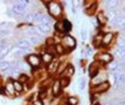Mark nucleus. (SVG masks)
<instances>
[{"label": "nucleus", "mask_w": 125, "mask_h": 105, "mask_svg": "<svg viewBox=\"0 0 125 105\" xmlns=\"http://www.w3.org/2000/svg\"><path fill=\"white\" fill-rule=\"evenodd\" d=\"M97 7H98L97 2H91V3H90V6H89V7H87V8L84 9V11H86V13H87V14H89V15H92L93 13H94V11H95V9H97Z\"/></svg>", "instance_id": "aec40b11"}, {"label": "nucleus", "mask_w": 125, "mask_h": 105, "mask_svg": "<svg viewBox=\"0 0 125 105\" xmlns=\"http://www.w3.org/2000/svg\"><path fill=\"white\" fill-rule=\"evenodd\" d=\"M73 73H75V67L71 66V65H68V66L66 67V69H65V71L62 72V75L67 78H70Z\"/></svg>", "instance_id": "6ab92c4d"}, {"label": "nucleus", "mask_w": 125, "mask_h": 105, "mask_svg": "<svg viewBox=\"0 0 125 105\" xmlns=\"http://www.w3.org/2000/svg\"><path fill=\"white\" fill-rule=\"evenodd\" d=\"M86 84H87V80L84 79V78H82V79L79 81V90L80 91L84 90V88H86Z\"/></svg>", "instance_id": "c9c22d12"}, {"label": "nucleus", "mask_w": 125, "mask_h": 105, "mask_svg": "<svg viewBox=\"0 0 125 105\" xmlns=\"http://www.w3.org/2000/svg\"><path fill=\"white\" fill-rule=\"evenodd\" d=\"M9 52H10V46L3 45V47H2V49H1V52H0V60H3L4 57H6V56L9 54Z\"/></svg>", "instance_id": "b1692460"}, {"label": "nucleus", "mask_w": 125, "mask_h": 105, "mask_svg": "<svg viewBox=\"0 0 125 105\" xmlns=\"http://www.w3.org/2000/svg\"><path fill=\"white\" fill-rule=\"evenodd\" d=\"M91 55H92V49L90 47H88L87 48V57H90Z\"/></svg>", "instance_id": "58836bf2"}, {"label": "nucleus", "mask_w": 125, "mask_h": 105, "mask_svg": "<svg viewBox=\"0 0 125 105\" xmlns=\"http://www.w3.org/2000/svg\"><path fill=\"white\" fill-rule=\"evenodd\" d=\"M0 70L6 71V70H11V64L8 60H1L0 61Z\"/></svg>", "instance_id": "412c9836"}, {"label": "nucleus", "mask_w": 125, "mask_h": 105, "mask_svg": "<svg viewBox=\"0 0 125 105\" xmlns=\"http://www.w3.org/2000/svg\"><path fill=\"white\" fill-rule=\"evenodd\" d=\"M125 47V37H119L116 41V48H123Z\"/></svg>", "instance_id": "473e14b6"}, {"label": "nucleus", "mask_w": 125, "mask_h": 105, "mask_svg": "<svg viewBox=\"0 0 125 105\" xmlns=\"http://www.w3.org/2000/svg\"><path fill=\"white\" fill-rule=\"evenodd\" d=\"M97 61L100 64H104V65H109L113 61V56L110 53H101L99 55H97Z\"/></svg>", "instance_id": "7ed1b4c3"}, {"label": "nucleus", "mask_w": 125, "mask_h": 105, "mask_svg": "<svg viewBox=\"0 0 125 105\" xmlns=\"http://www.w3.org/2000/svg\"><path fill=\"white\" fill-rule=\"evenodd\" d=\"M119 14V11L117 10H108V14H106V18H108V21L112 22L113 20L116 18V15Z\"/></svg>", "instance_id": "5701e85b"}, {"label": "nucleus", "mask_w": 125, "mask_h": 105, "mask_svg": "<svg viewBox=\"0 0 125 105\" xmlns=\"http://www.w3.org/2000/svg\"><path fill=\"white\" fill-rule=\"evenodd\" d=\"M18 81L21 82V83H22V82H26V81H28V77H26V76H24V75H21L19 77V80H18Z\"/></svg>", "instance_id": "4c0bfd02"}, {"label": "nucleus", "mask_w": 125, "mask_h": 105, "mask_svg": "<svg viewBox=\"0 0 125 105\" xmlns=\"http://www.w3.org/2000/svg\"><path fill=\"white\" fill-rule=\"evenodd\" d=\"M4 90H6V93L9 95H13L15 93V90L13 88V81L11 80H8L6 83V86H4Z\"/></svg>", "instance_id": "f3484780"}, {"label": "nucleus", "mask_w": 125, "mask_h": 105, "mask_svg": "<svg viewBox=\"0 0 125 105\" xmlns=\"http://www.w3.org/2000/svg\"><path fill=\"white\" fill-rule=\"evenodd\" d=\"M116 57L119 58L120 60L125 59V47L123 48H116V53H115Z\"/></svg>", "instance_id": "c85d7f7f"}, {"label": "nucleus", "mask_w": 125, "mask_h": 105, "mask_svg": "<svg viewBox=\"0 0 125 105\" xmlns=\"http://www.w3.org/2000/svg\"><path fill=\"white\" fill-rule=\"evenodd\" d=\"M30 46H31L30 42H29V39H26V38L20 39V41L17 43V47L19 48V49H29Z\"/></svg>", "instance_id": "2eb2a0df"}, {"label": "nucleus", "mask_w": 125, "mask_h": 105, "mask_svg": "<svg viewBox=\"0 0 125 105\" xmlns=\"http://www.w3.org/2000/svg\"><path fill=\"white\" fill-rule=\"evenodd\" d=\"M97 21H98V23L102 26H104L108 23V18H106V14L103 11H101V12H99L97 14Z\"/></svg>", "instance_id": "f8f14e48"}, {"label": "nucleus", "mask_w": 125, "mask_h": 105, "mask_svg": "<svg viewBox=\"0 0 125 105\" xmlns=\"http://www.w3.org/2000/svg\"><path fill=\"white\" fill-rule=\"evenodd\" d=\"M111 23H112V25L115 26V28H117V26H119V28H123L125 25V15L120 14V12H119V14L116 15V18H115Z\"/></svg>", "instance_id": "1a4fd4ad"}, {"label": "nucleus", "mask_w": 125, "mask_h": 105, "mask_svg": "<svg viewBox=\"0 0 125 105\" xmlns=\"http://www.w3.org/2000/svg\"><path fill=\"white\" fill-rule=\"evenodd\" d=\"M13 88H14L15 92L20 93L23 91V84H22L21 82H19L18 80H14V81H13Z\"/></svg>", "instance_id": "a878e982"}, {"label": "nucleus", "mask_w": 125, "mask_h": 105, "mask_svg": "<svg viewBox=\"0 0 125 105\" xmlns=\"http://www.w3.org/2000/svg\"><path fill=\"white\" fill-rule=\"evenodd\" d=\"M33 14H34V13H32V12L26 13V14L23 17V20H24L25 22H32V20H33Z\"/></svg>", "instance_id": "f704fd0d"}, {"label": "nucleus", "mask_w": 125, "mask_h": 105, "mask_svg": "<svg viewBox=\"0 0 125 105\" xmlns=\"http://www.w3.org/2000/svg\"><path fill=\"white\" fill-rule=\"evenodd\" d=\"M61 44L62 45V47L65 48L66 50L70 52L71 49L76 47L77 45V42H76L75 37H73L71 35H64L62 37V41H61Z\"/></svg>", "instance_id": "f03ea898"}, {"label": "nucleus", "mask_w": 125, "mask_h": 105, "mask_svg": "<svg viewBox=\"0 0 125 105\" xmlns=\"http://www.w3.org/2000/svg\"><path fill=\"white\" fill-rule=\"evenodd\" d=\"M11 10H12V13H13V14H15V15H22L24 12H25V8H23V7L19 6L17 2H15V3L12 6Z\"/></svg>", "instance_id": "9b49d317"}, {"label": "nucleus", "mask_w": 125, "mask_h": 105, "mask_svg": "<svg viewBox=\"0 0 125 105\" xmlns=\"http://www.w3.org/2000/svg\"><path fill=\"white\" fill-rule=\"evenodd\" d=\"M54 60V56L52 54H50L48 52H43L42 53V57H41V61H43L44 64L50 65L51 62Z\"/></svg>", "instance_id": "9d476101"}, {"label": "nucleus", "mask_w": 125, "mask_h": 105, "mask_svg": "<svg viewBox=\"0 0 125 105\" xmlns=\"http://www.w3.org/2000/svg\"><path fill=\"white\" fill-rule=\"evenodd\" d=\"M2 47H3V44H1V42H0V52H1Z\"/></svg>", "instance_id": "37998d69"}, {"label": "nucleus", "mask_w": 125, "mask_h": 105, "mask_svg": "<svg viewBox=\"0 0 125 105\" xmlns=\"http://www.w3.org/2000/svg\"><path fill=\"white\" fill-rule=\"evenodd\" d=\"M110 89V82L105 81L103 83L99 84V86H91V93H98V94H101L103 92H106V91Z\"/></svg>", "instance_id": "20e7f679"}, {"label": "nucleus", "mask_w": 125, "mask_h": 105, "mask_svg": "<svg viewBox=\"0 0 125 105\" xmlns=\"http://www.w3.org/2000/svg\"><path fill=\"white\" fill-rule=\"evenodd\" d=\"M92 105H101V104H100V103H98V104H92Z\"/></svg>", "instance_id": "a18cd8bd"}, {"label": "nucleus", "mask_w": 125, "mask_h": 105, "mask_svg": "<svg viewBox=\"0 0 125 105\" xmlns=\"http://www.w3.org/2000/svg\"><path fill=\"white\" fill-rule=\"evenodd\" d=\"M62 24H64V32L67 33L71 30V23L68 20H62Z\"/></svg>", "instance_id": "7c9ffc66"}, {"label": "nucleus", "mask_w": 125, "mask_h": 105, "mask_svg": "<svg viewBox=\"0 0 125 105\" xmlns=\"http://www.w3.org/2000/svg\"><path fill=\"white\" fill-rule=\"evenodd\" d=\"M34 105H44L43 102H42V100H36V101H34Z\"/></svg>", "instance_id": "ea45409f"}, {"label": "nucleus", "mask_w": 125, "mask_h": 105, "mask_svg": "<svg viewBox=\"0 0 125 105\" xmlns=\"http://www.w3.org/2000/svg\"><path fill=\"white\" fill-rule=\"evenodd\" d=\"M113 79H114L115 86H125V73H123V72H114L113 73Z\"/></svg>", "instance_id": "0eeeda50"}, {"label": "nucleus", "mask_w": 125, "mask_h": 105, "mask_svg": "<svg viewBox=\"0 0 125 105\" xmlns=\"http://www.w3.org/2000/svg\"><path fill=\"white\" fill-rule=\"evenodd\" d=\"M58 105H67V103H66V101H62V102H61Z\"/></svg>", "instance_id": "79ce46f5"}, {"label": "nucleus", "mask_w": 125, "mask_h": 105, "mask_svg": "<svg viewBox=\"0 0 125 105\" xmlns=\"http://www.w3.org/2000/svg\"><path fill=\"white\" fill-rule=\"evenodd\" d=\"M61 91H62L61 82H59V80H55L54 83H53V86H52V92H53V94H54L55 96H57V95H59Z\"/></svg>", "instance_id": "dca6fc26"}, {"label": "nucleus", "mask_w": 125, "mask_h": 105, "mask_svg": "<svg viewBox=\"0 0 125 105\" xmlns=\"http://www.w3.org/2000/svg\"><path fill=\"white\" fill-rule=\"evenodd\" d=\"M108 10H116L117 7L121 6V1L120 0H108L105 2Z\"/></svg>", "instance_id": "ddd939ff"}, {"label": "nucleus", "mask_w": 125, "mask_h": 105, "mask_svg": "<svg viewBox=\"0 0 125 105\" xmlns=\"http://www.w3.org/2000/svg\"><path fill=\"white\" fill-rule=\"evenodd\" d=\"M29 105H34V104H33V103H32V104H29Z\"/></svg>", "instance_id": "49530a36"}, {"label": "nucleus", "mask_w": 125, "mask_h": 105, "mask_svg": "<svg viewBox=\"0 0 125 105\" xmlns=\"http://www.w3.org/2000/svg\"><path fill=\"white\" fill-rule=\"evenodd\" d=\"M106 81V75L105 73H98L97 76H94L93 78H91V86H95L99 84L103 83Z\"/></svg>", "instance_id": "423d86ee"}, {"label": "nucleus", "mask_w": 125, "mask_h": 105, "mask_svg": "<svg viewBox=\"0 0 125 105\" xmlns=\"http://www.w3.org/2000/svg\"><path fill=\"white\" fill-rule=\"evenodd\" d=\"M59 82H61L62 89V88H66V86H68L69 82H70V79H69V78H67V77H62V79L59 80Z\"/></svg>", "instance_id": "2f4dec72"}, {"label": "nucleus", "mask_w": 125, "mask_h": 105, "mask_svg": "<svg viewBox=\"0 0 125 105\" xmlns=\"http://www.w3.org/2000/svg\"><path fill=\"white\" fill-rule=\"evenodd\" d=\"M101 105H113V104H112V102H105V103H103Z\"/></svg>", "instance_id": "a19ab883"}, {"label": "nucleus", "mask_w": 125, "mask_h": 105, "mask_svg": "<svg viewBox=\"0 0 125 105\" xmlns=\"http://www.w3.org/2000/svg\"><path fill=\"white\" fill-rule=\"evenodd\" d=\"M122 32H123V33H124V34H125V25L123 26V28H122Z\"/></svg>", "instance_id": "c03bdc74"}, {"label": "nucleus", "mask_w": 125, "mask_h": 105, "mask_svg": "<svg viewBox=\"0 0 125 105\" xmlns=\"http://www.w3.org/2000/svg\"><path fill=\"white\" fill-rule=\"evenodd\" d=\"M55 29H56V31H58V32L65 33L64 32V24H62V21L56 22V23H55Z\"/></svg>", "instance_id": "72a5a7b5"}, {"label": "nucleus", "mask_w": 125, "mask_h": 105, "mask_svg": "<svg viewBox=\"0 0 125 105\" xmlns=\"http://www.w3.org/2000/svg\"><path fill=\"white\" fill-rule=\"evenodd\" d=\"M54 48H55V53L58 54V55H64V54L66 53V49H65V48L62 47V45L61 43L55 44Z\"/></svg>", "instance_id": "cd10ccee"}, {"label": "nucleus", "mask_w": 125, "mask_h": 105, "mask_svg": "<svg viewBox=\"0 0 125 105\" xmlns=\"http://www.w3.org/2000/svg\"><path fill=\"white\" fill-rule=\"evenodd\" d=\"M46 7H47V9H48V12H50L51 17L58 18L62 14V6L59 2L50 1L46 3Z\"/></svg>", "instance_id": "f257e3e1"}, {"label": "nucleus", "mask_w": 125, "mask_h": 105, "mask_svg": "<svg viewBox=\"0 0 125 105\" xmlns=\"http://www.w3.org/2000/svg\"><path fill=\"white\" fill-rule=\"evenodd\" d=\"M26 62H28L31 67L36 68V67H39L40 65H41V57L35 55V54H31V55H29L28 58H26Z\"/></svg>", "instance_id": "39448f33"}, {"label": "nucleus", "mask_w": 125, "mask_h": 105, "mask_svg": "<svg viewBox=\"0 0 125 105\" xmlns=\"http://www.w3.org/2000/svg\"><path fill=\"white\" fill-rule=\"evenodd\" d=\"M29 42H30L31 45H37V44L41 42V37L37 35V36H31L29 38Z\"/></svg>", "instance_id": "c756f323"}, {"label": "nucleus", "mask_w": 125, "mask_h": 105, "mask_svg": "<svg viewBox=\"0 0 125 105\" xmlns=\"http://www.w3.org/2000/svg\"><path fill=\"white\" fill-rule=\"evenodd\" d=\"M59 60H53L52 62H51L50 65H48V67H47V70H48V72L50 73H54V72H57V69H58V67H59Z\"/></svg>", "instance_id": "4468645a"}, {"label": "nucleus", "mask_w": 125, "mask_h": 105, "mask_svg": "<svg viewBox=\"0 0 125 105\" xmlns=\"http://www.w3.org/2000/svg\"><path fill=\"white\" fill-rule=\"evenodd\" d=\"M120 61H121V60H117V61H114V60H113L111 64H109V71H110V72H112V73L116 72Z\"/></svg>", "instance_id": "4be33fe9"}, {"label": "nucleus", "mask_w": 125, "mask_h": 105, "mask_svg": "<svg viewBox=\"0 0 125 105\" xmlns=\"http://www.w3.org/2000/svg\"><path fill=\"white\" fill-rule=\"evenodd\" d=\"M80 36H81V38L83 39V41L87 38V30L84 28L81 29V31H80Z\"/></svg>", "instance_id": "e433bc0d"}, {"label": "nucleus", "mask_w": 125, "mask_h": 105, "mask_svg": "<svg viewBox=\"0 0 125 105\" xmlns=\"http://www.w3.org/2000/svg\"><path fill=\"white\" fill-rule=\"evenodd\" d=\"M67 105H78L79 104V99L77 96H68L66 100Z\"/></svg>", "instance_id": "393cba45"}, {"label": "nucleus", "mask_w": 125, "mask_h": 105, "mask_svg": "<svg viewBox=\"0 0 125 105\" xmlns=\"http://www.w3.org/2000/svg\"><path fill=\"white\" fill-rule=\"evenodd\" d=\"M102 37H103V34H97L94 37H93V44H94V46H97V47L101 46Z\"/></svg>", "instance_id": "bb28decb"}, {"label": "nucleus", "mask_w": 125, "mask_h": 105, "mask_svg": "<svg viewBox=\"0 0 125 105\" xmlns=\"http://www.w3.org/2000/svg\"><path fill=\"white\" fill-rule=\"evenodd\" d=\"M114 39V33L112 32H106L103 34V37H102V44L101 46H109Z\"/></svg>", "instance_id": "6e6552de"}, {"label": "nucleus", "mask_w": 125, "mask_h": 105, "mask_svg": "<svg viewBox=\"0 0 125 105\" xmlns=\"http://www.w3.org/2000/svg\"><path fill=\"white\" fill-rule=\"evenodd\" d=\"M51 29H52V25L50 23H41L37 26V30L41 33H48L51 31Z\"/></svg>", "instance_id": "a211bd4d"}]
</instances>
